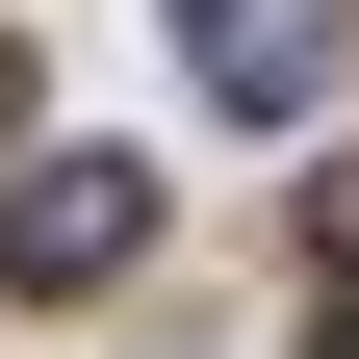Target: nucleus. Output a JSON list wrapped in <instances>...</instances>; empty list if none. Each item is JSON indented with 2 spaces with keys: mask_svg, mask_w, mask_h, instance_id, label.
Here are the masks:
<instances>
[{
  "mask_svg": "<svg viewBox=\"0 0 359 359\" xmlns=\"http://www.w3.org/2000/svg\"><path fill=\"white\" fill-rule=\"evenodd\" d=\"M308 359H359V308H334V334H308Z\"/></svg>",
  "mask_w": 359,
  "mask_h": 359,
  "instance_id": "7ed1b4c3",
  "label": "nucleus"
},
{
  "mask_svg": "<svg viewBox=\"0 0 359 359\" xmlns=\"http://www.w3.org/2000/svg\"><path fill=\"white\" fill-rule=\"evenodd\" d=\"M180 77H231V103H308V77H334V0H180Z\"/></svg>",
  "mask_w": 359,
  "mask_h": 359,
  "instance_id": "f03ea898",
  "label": "nucleus"
},
{
  "mask_svg": "<svg viewBox=\"0 0 359 359\" xmlns=\"http://www.w3.org/2000/svg\"><path fill=\"white\" fill-rule=\"evenodd\" d=\"M128 257H154L128 154H0V283H128Z\"/></svg>",
  "mask_w": 359,
  "mask_h": 359,
  "instance_id": "f257e3e1",
  "label": "nucleus"
}]
</instances>
